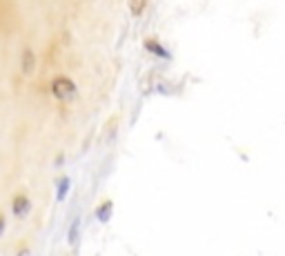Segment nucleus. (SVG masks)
Returning a JSON list of instances; mask_svg holds the SVG:
<instances>
[{"instance_id":"nucleus-6","label":"nucleus","mask_w":285,"mask_h":256,"mask_svg":"<svg viewBox=\"0 0 285 256\" xmlns=\"http://www.w3.org/2000/svg\"><path fill=\"white\" fill-rule=\"evenodd\" d=\"M145 47H147L152 54H156V56H165V58H167V52L163 49V45H158L156 40H145Z\"/></svg>"},{"instance_id":"nucleus-10","label":"nucleus","mask_w":285,"mask_h":256,"mask_svg":"<svg viewBox=\"0 0 285 256\" xmlns=\"http://www.w3.org/2000/svg\"><path fill=\"white\" fill-rule=\"evenodd\" d=\"M16 256H29V249L22 247V249H20V254H16Z\"/></svg>"},{"instance_id":"nucleus-11","label":"nucleus","mask_w":285,"mask_h":256,"mask_svg":"<svg viewBox=\"0 0 285 256\" xmlns=\"http://www.w3.org/2000/svg\"><path fill=\"white\" fill-rule=\"evenodd\" d=\"M3 230H5V219L0 216V234H3Z\"/></svg>"},{"instance_id":"nucleus-2","label":"nucleus","mask_w":285,"mask_h":256,"mask_svg":"<svg viewBox=\"0 0 285 256\" xmlns=\"http://www.w3.org/2000/svg\"><path fill=\"white\" fill-rule=\"evenodd\" d=\"M52 94L58 100H63V103H69V100L76 98V85L69 80V78L58 76L52 80Z\"/></svg>"},{"instance_id":"nucleus-5","label":"nucleus","mask_w":285,"mask_h":256,"mask_svg":"<svg viewBox=\"0 0 285 256\" xmlns=\"http://www.w3.org/2000/svg\"><path fill=\"white\" fill-rule=\"evenodd\" d=\"M78 236H80V219L76 216L69 227V245H78Z\"/></svg>"},{"instance_id":"nucleus-7","label":"nucleus","mask_w":285,"mask_h":256,"mask_svg":"<svg viewBox=\"0 0 285 256\" xmlns=\"http://www.w3.org/2000/svg\"><path fill=\"white\" fill-rule=\"evenodd\" d=\"M109 214H111V203H105V205H100L98 207V221L100 223H107Z\"/></svg>"},{"instance_id":"nucleus-9","label":"nucleus","mask_w":285,"mask_h":256,"mask_svg":"<svg viewBox=\"0 0 285 256\" xmlns=\"http://www.w3.org/2000/svg\"><path fill=\"white\" fill-rule=\"evenodd\" d=\"M67 187H69V178H63V181H60V185H58V198L60 200L67 196Z\"/></svg>"},{"instance_id":"nucleus-8","label":"nucleus","mask_w":285,"mask_h":256,"mask_svg":"<svg viewBox=\"0 0 285 256\" xmlns=\"http://www.w3.org/2000/svg\"><path fill=\"white\" fill-rule=\"evenodd\" d=\"M145 9V0H130V11L132 16H141Z\"/></svg>"},{"instance_id":"nucleus-4","label":"nucleus","mask_w":285,"mask_h":256,"mask_svg":"<svg viewBox=\"0 0 285 256\" xmlns=\"http://www.w3.org/2000/svg\"><path fill=\"white\" fill-rule=\"evenodd\" d=\"M33 69H36V54L31 49H25L22 52V71L29 76V74H33Z\"/></svg>"},{"instance_id":"nucleus-3","label":"nucleus","mask_w":285,"mask_h":256,"mask_svg":"<svg viewBox=\"0 0 285 256\" xmlns=\"http://www.w3.org/2000/svg\"><path fill=\"white\" fill-rule=\"evenodd\" d=\"M11 207H14L16 219H25V216H29V211H31V203L25 194H18V196L14 198V205H11Z\"/></svg>"},{"instance_id":"nucleus-1","label":"nucleus","mask_w":285,"mask_h":256,"mask_svg":"<svg viewBox=\"0 0 285 256\" xmlns=\"http://www.w3.org/2000/svg\"><path fill=\"white\" fill-rule=\"evenodd\" d=\"M18 22V7L14 0H0V33H5V36L14 33Z\"/></svg>"}]
</instances>
